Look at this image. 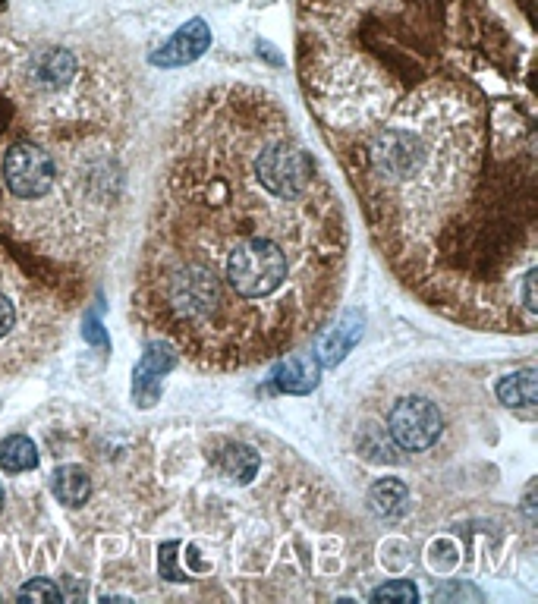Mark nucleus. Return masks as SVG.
<instances>
[{
  "label": "nucleus",
  "mask_w": 538,
  "mask_h": 604,
  "mask_svg": "<svg viewBox=\"0 0 538 604\" xmlns=\"http://www.w3.org/2000/svg\"><path fill=\"white\" fill-rule=\"evenodd\" d=\"M535 0H299L296 70L391 274L460 328L538 325Z\"/></svg>",
  "instance_id": "1"
},
{
  "label": "nucleus",
  "mask_w": 538,
  "mask_h": 604,
  "mask_svg": "<svg viewBox=\"0 0 538 604\" xmlns=\"http://www.w3.org/2000/svg\"><path fill=\"white\" fill-rule=\"evenodd\" d=\"M350 224L274 95L211 85L167 136L133 312L205 372H243L321 334L347 284Z\"/></svg>",
  "instance_id": "2"
},
{
  "label": "nucleus",
  "mask_w": 538,
  "mask_h": 604,
  "mask_svg": "<svg viewBox=\"0 0 538 604\" xmlns=\"http://www.w3.org/2000/svg\"><path fill=\"white\" fill-rule=\"evenodd\" d=\"M120 186L111 142L98 129L60 136L54 123L38 126L35 139L23 136L0 151V230L45 255L82 262L101 255Z\"/></svg>",
  "instance_id": "3"
},
{
  "label": "nucleus",
  "mask_w": 538,
  "mask_h": 604,
  "mask_svg": "<svg viewBox=\"0 0 538 604\" xmlns=\"http://www.w3.org/2000/svg\"><path fill=\"white\" fill-rule=\"evenodd\" d=\"M67 306L0 246V378L26 372L57 350Z\"/></svg>",
  "instance_id": "4"
},
{
  "label": "nucleus",
  "mask_w": 538,
  "mask_h": 604,
  "mask_svg": "<svg viewBox=\"0 0 538 604\" xmlns=\"http://www.w3.org/2000/svg\"><path fill=\"white\" fill-rule=\"evenodd\" d=\"M444 431V419L438 406L425 397H403L387 413V435L397 441V447L419 453L428 450Z\"/></svg>",
  "instance_id": "5"
},
{
  "label": "nucleus",
  "mask_w": 538,
  "mask_h": 604,
  "mask_svg": "<svg viewBox=\"0 0 538 604\" xmlns=\"http://www.w3.org/2000/svg\"><path fill=\"white\" fill-rule=\"evenodd\" d=\"M211 48V29L205 19H189V23L167 41L161 51L152 54L155 67L174 70V67H186V63L199 60L205 51Z\"/></svg>",
  "instance_id": "6"
},
{
  "label": "nucleus",
  "mask_w": 538,
  "mask_h": 604,
  "mask_svg": "<svg viewBox=\"0 0 538 604\" xmlns=\"http://www.w3.org/2000/svg\"><path fill=\"white\" fill-rule=\"evenodd\" d=\"M359 337H362V315L359 312H347L334 328H328L325 334L318 337L315 359L321 365H328V369H334L337 362L347 359V353L356 347Z\"/></svg>",
  "instance_id": "7"
},
{
  "label": "nucleus",
  "mask_w": 538,
  "mask_h": 604,
  "mask_svg": "<svg viewBox=\"0 0 538 604\" xmlns=\"http://www.w3.org/2000/svg\"><path fill=\"white\" fill-rule=\"evenodd\" d=\"M177 365V353L167 347H148L142 362L136 365V400L139 406H152L161 391V375H167Z\"/></svg>",
  "instance_id": "8"
},
{
  "label": "nucleus",
  "mask_w": 538,
  "mask_h": 604,
  "mask_svg": "<svg viewBox=\"0 0 538 604\" xmlns=\"http://www.w3.org/2000/svg\"><path fill=\"white\" fill-rule=\"evenodd\" d=\"M318 375H321V362L312 353H287L274 369V384L281 387L284 394H309L318 384Z\"/></svg>",
  "instance_id": "9"
},
{
  "label": "nucleus",
  "mask_w": 538,
  "mask_h": 604,
  "mask_svg": "<svg viewBox=\"0 0 538 604\" xmlns=\"http://www.w3.org/2000/svg\"><path fill=\"white\" fill-rule=\"evenodd\" d=\"M369 504L378 516H387V520H397V516L406 513V504H410V491L400 479H378L369 491Z\"/></svg>",
  "instance_id": "10"
},
{
  "label": "nucleus",
  "mask_w": 538,
  "mask_h": 604,
  "mask_svg": "<svg viewBox=\"0 0 538 604\" xmlns=\"http://www.w3.org/2000/svg\"><path fill=\"white\" fill-rule=\"evenodd\" d=\"M89 491H92V485H89V476H85L82 466H73V463H70V466H60V469L54 472V494H57L60 504L82 507L85 498H89Z\"/></svg>",
  "instance_id": "11"
},
{
  "label": "nucleus",
  "mask_w": 538,
  "mask_h": 604,
  "mask_svg": "<svg viewBox=\"0 0 538 604\" xmlns=\"http://www.w3.org/2000/svg\"><path fill=\"white\" fill-rule=\"evenodd\" d=\"M38 466V447L26 435H10L0 444V469L19 476V472H29Z\"/></svg>",
  "instance_id": "12"
},
{
  "label": "nucleus",
  "mask_w": 538,
  "mask_h": 604,
  "mask_svg": "<svg viewBox=\"0 0 538 604\" xmlns=\"http://www.w3.org/2000/svg\"><path fill=\"white\" fill-rule=\"evenodd\" d=\"M498 397L507 406L532 409L535 406V369H523V372H513V375L501 378L498 381Z\"/></svg>",
  "instance_id": "13"
},
{
  "label": "nucleus",
  "mask_w": 538,
  "mask_h": 604,
  "mask_svg": "<svg viewBox=\"0 0 538 604\" xmlns=\"http://www.w3.org/2000/svg\"><path fill=\"white\" fill-rule=\"evenodd\" d=\"M218 466H221V472H224L227 479H233V482H249L255 472H258V453H255L252 447L236 444V447H227V450L221 453Z\"/></svg>",
  "instance_id": "14"
},
{
  "label": "nucleus",
  "mask_w": 538,
  "mask_h": 604,
  "mask_svg": "<svg viewBox=\"0 0 538 604\" xmlns=\"http://www.w3.org/2000/svg\"><path fill=\"white\" fill-rule=\"evenodd\" d=\"M19 601H63L60 586H54L51 579H29L16 595Z\"/></svg>",
  "instance_id": "15"
},
{
  "label": "nucleus",
  "mask_w": 538,
  "mask_h": 604,
  "mask_svg": "<svg viewBox=\"0 0 538 604\" xmlns=\"http://www.w3.org/2000/svg\"><path fill=\"white\" fill-rule=\"evenodd\" d=\"M416 598H419L416 586H413V582H406V579L387 582V586L372 592V601H416Z\"/></svg>",
  "instance_id": "16"
},
{
  "label": "nucleus",
  "mask_w": 538,
  "mask_h": 604,
  "mask_svg": "<svg viewBox=\"0 0 538 604\" xmlns=\"http://www.w3.org/2000/svg\"><path fill=\"white\" fill-rule=\"evenodd\" d=\"M180 545L177 542H167L164 548H161V557H158V573H161V579H170V582H183L186 576L177 570V551Z\"/></svg>",
  "instance_id": "17"
},
{
  "label": "nucleus",
  "mask_w": 538,
  "mask_h": 604,
  "mask_svg": "<svg viewBox=\"0 0 538 604\" xmlns=\"http://www.w3.org/2000/svg\"><path fill=\"white\" fill-rule=\"evenodd\" d=\"M0 510H4V488H0Z\"/></svg>",
  "instance_id": "18"
}]
</instances>
